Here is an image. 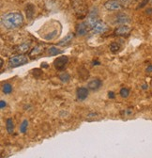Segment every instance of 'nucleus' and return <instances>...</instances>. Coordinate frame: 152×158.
<instances>
[{
    "label": "nucleus",
    "mask_w": 152,
    "mask_h": 158,
    "mask_svg": "<svg viewBox=\"0 0 152 158\" xmlns=\"http://www.w3.org/2000/svg\"><path fill=\"white\" fill-rule=\"evenodd\" d=\"M24 24V17L20 12H9L1 19V25L6 29H15L21 27Z\"/></svg>",
    "instance_id": "1"
},
{
    "label": "nucleus",
    "mask_w": 152,
    "mask_h": 158,
    "mask_svg": "<svg viewBox=\"0 0 152 158\" xmlns=\"http://www.w3.org/2000/svg\"><path fill=\"white\" fill-rule=\"evenodd\" d=\"M28 62V58L22 54H19L16 56H12L9 58L8 64L10 68H16L19 66H23Z\"/></svg>",
    "instance_id": "2"
},
{
    "label": "nucleus",
    "mask_w": 152,
    "mask_h": 158,
    "mask_svg": "<svg viewBox=\"0 0 152 158\" xmlns=\"http://www.w3.org/2000/svg\"><path fill=\"white\" fill-rule=\"evenodd\" d=\"M68 63H69V57L66 56H59V57L54 59V66L56 70L63 71L67 67Z\"/></svg>",
    "instance_id": "3"
},
{
    "label": "nucleus",
    "mask_w": 152,
    "mask_h": 158,
    "mask_svg": "<svg viewBox=\"0 0 152 158\" xmlns=\"http://www.w3.org/2000/svg\"><path fill=\"white\" fill-rule=\"evenodd\" d=\"M91 30L95 34H101V33L106 32L108 30V27H107V25L105 23H103V22H102L99 20V21L93 26Z\"/></svg>",
    "instance_id": "4"
},
{
    "label": "nucleus",
    "mask_w": 152,
    "mask_h": 158,
    "mask_svg": "<svg viewBox=\"0 0 152 158\" xmlns=\"http://www.w3.org/2000/svg\"><path fill=\"white\" fill-rule=\"evenodd\" d=\"M104 8L107 10H118L121 9V4L118 0H109L104 4Z\"/></svg>",
    "instance_id": "5"
},
{
    "label": "nucleus",
    "mask_w": 152,
    "mask_h": 158,
    "mask_svg": "<svg viewBox=\"0 0 152 158\" xmlns=\"http://www.w3.org/2000/svg\"><path fill=\"white\" fill-rule=\"evenodd\" d=\"M88 94H89V91L87 88L80 87L76 89V96H77V99L79 101H85L88 97Z\"/></svg>",
    "instance_id": "6"
},
{
    "label": "nucleus",
    "mask_w": 152,
    "mask_h": 158,
    "mask_svg": "<svg viewBox=\"0 0 152 158\" xmlns=\"http://www.w3.org/2000/svg\"><path fill=\"white\" fill-rule=\"evenodd\" d=\"M130 22V17L123 12L118 13L116 16V20H115V24H118V25H127L128 23Z\"/></svg>",
    "instance_id": "7"
},
{
    "label": "nucleus",
    "mask_w": 152,
    "mask_h": 158,
    "mask_svg": "<svg viewBox=\"0 0 152 158\" xmlns=\"http://www.w3.org/2000/svg\"><path fill=\"white\" fill-rule=\"evenodd\" d=\"M102 86V81L99 78H94L90 80L87 84V89L91 90H98Z\"/></svg>",
    "instance_id": "8"
},
{
    "label": "nucleus",
    "mask_w": 152,
    "mask_h": 158,
    "mask_svg": "<svg viewBox=\"0 0 152 158\" xmlns=\"http://www.w3.org/2000/svg\"><path fill=\"white\" fill-rule=\"evenodd\" d=\"M89 28L90 27H88L86 22L80 23L77 27H76V34L78 36H85L86 34H87Z\"/></svg>",
    "instance_id": "9"
},
{
    "label": "nucleus",
    "mask_w": 152,
    "mask_h": 158,
    "mask_svg": "<svg viewBox=\"0 0 152 158\" xmlns=\"http://www.w3.org/2000/svg\"><path fill=\"white\" fill-rule=\"evenodd\" d=\"M131 28L130 27H129L128 25H122L119 27H118L115 30V35L117 36H125L127 34H129L130 32Z\"/></svg>",
    "instance_id": "10"
},
{
    "label": "nucleus",
    "mask_w": 152,
    "mask_h": 158,
    "mask_svg": "<svg viewBox=\"0 0 152 158\" xmlns=\"http://www.w3.org/2000/svg\"><path fill=\"white\" fill-rule=\"evenodd\" d=\"M26 17H27V19L31 20V19L33 18L34 14H35V8H34V6H33L31 3H29V4L26 6Z\"/></svg>",
    "instance_id": "11"
},
{
    "label": "nucleus",
    "mask_w": 152,
    "mask_h": 158,
    "mask_svg": "<svg viewBox=\"0 0 152 158\" xmlns=\"http://www.w3.org/2000/svg\"><path fill=\"white\" fill-rule=\"evenodd\" d=\"M73 37H74V35L73 34H71V33H70V34H68L65 38H63L61 41L58 43V45H60V46H64V45H67L68 44H70L71 41H72V39H73Z\"/></svg>",
    "instance_id": "12"
},
{
    "label": "nucleus",
    "mask_w": 152,
    "mask_h": 158,
    "mask_svg": "<svg viewBox=\"0 0 152 158\" xmlns=\"http://www.w3.org/2000/svg\"><path fill=\"white\" fill-rule=\"evenodd\" d=\"M28 49H29V44H22L17 45L14 50L20 54H24V53L27 52Z\"/></svg>",
    "instance_id": "13"
},
{
    "label": "nucleus",
    "mask_w": 152,
    "mask_h": 158,
    "mask_svg": "<svg viewBox=\"0 0 152 158\" xmlns=\"http://www.w3.org/2000/svg\"><path fill=\"white\" fill-rule=\"evenodd\" d=\"M6 130L8 134H13L14 132V123H13L12 118H7V121H6Z\"/></svg>",
    "instance_id": "14"
},
{
    "label": "nucleus",
    "mask_w": 152,
    "mask_h": 158,
    "mask_svg": "<svg viewBox=\"0 0 152 158\" xmlns=\"http://www.w3.org/2000/svg\"><path fill=\"white\" fill-rule=\"evenodd\" d=\"M63 51L62 50H59L58 47H55V46H51L49 49H48V54L50 56H58L59 54H62Z\"/></svg>",
    "instance_id": "15"
},
{
    "label": "nucleus",
    "mask_w": 152,
    "mask_h": 158,
    "mask_svg": "<svg viewBox=\"0 0 152 158\" xmlns=\"http://www.w3.org/2000/svg\"><path fill=\"white\" fill-rule=\"evenodd\" d=\"M58 77H59V79H60V81L63 82V83H68V82L70 80V75L68 73H66V72L61 73L59 74Z\"/></svg>",
    "instance_id": "16"
},
{
    "label": "nucleus",
    "mask_w": 152,
    "mask_h": 158,
    "mask_svg": "<svg viewBox=\"0 0 152 158\" xmlns=\"http://www.w3.org/2000/svg\"><path fill=\"white\" fill-rule=\"evenodd\" d=\"M2 90L5 94H10L12 92V86L10 83H5L2 86Z\"/></svg>",
    "instance_id": "17"
},
{
    "label": "nucleus",
    "mask_w": 152,
    "mask_h": 158,
    "mask_svg": "<svg viewBox=\"0 0 152 158\" xmlns=\"http://www.w3.org/2000/svg\"><path fill=\"white\" fill-rule=\"evenodd\" d=\"M27 127H28V121L27 120H24L22 122V123L20 124V132L22 134H26L27 131Z\"/></svg>",
    "instance_id": "18"
},
{
    "label": "nucleus",
    "mask_w": 152,
    "mask_h": 158,
    "mask_svg": "<svg viewBox=\"0 0 152 158\" xmlns=\"http://www.w3.org/2000/svg\"><path fill=\"white\" fill-rule=\"evenodd\" d=\"M119 94L122 98H128L130 95V89L127 88H122L119 91Z\"/></svg>",
    "instance_id": "19"
},
{
    "label": "nucleus",
    "mask_w": 152,
    "mask_h": 158,
    "mask_svg": "<svg viewBox=\"0 0 152 158\" xmlns=\"http://www.w3.org/2000/svg\"><path fill=\"white\" fill-rule=\"evenodd\" d=\"M119 49H120V46H119V44L118 43H112L110 44V50L113 53H117Z\"/></svg>",
    "instance_id": "20"
},
{
    "label": "nucleus",
    "mask_w": 152,
    "mask_h": 158,
    "mask_svg": "<svg viewBox=\"0 0 152 158\" xmlns=\"http://www.w3.org/2000/svg\"><path fill=\"white\" fill-rule=\"evenodd\" d=\"M41 52H42V47H41V46H36L35 48L32 49L30 55H31V56H33V55H38L39 53H41Z\"/></svg>",
    "instance_id": "21"
},
{
    "label": "nucleus",
    "mask_w": 152,
    "mask_h": 158,
    "mask_svg": "<svg viewBox=\"0 0 152 158\" xmlns=\"http://www.w3.org/2000/svg\"><path fill=\"white\" fill-rule=\"evenodd\" d=\"M6 106H7V102H6V101H4V100H1V101H0V108H1V109H4Z\"/></svg>",
    "instance_id": "22"
},
{
    "label": "nucleus",
    "mask_w": 152,
    "mask_h": 158,
    "mask_svg": "<svg viewBox=\"0 0 152 158\" xmlns=\"http://www.w3.org/2000/svg\"><path fill=\"white\" fill-rule=\"evenodd\" d=\"M146 73H152V64H150V65H148V66L146 67Z\"/></svg>",
    "instance_id": "23"
},
{
    "label": "nucleus",
    "mask_w": 152,
    "mask_h": 158,
    "mask_svg": "<svg viewBox=\"0 0 152 158\" xmlns=\"http://www.w3.org/2000/svg\"><path fill=\"white\" fill-rule=\"evenodd\" d=\"M108 96H109V98L114 99V98H115V93H114L113 91H109L108 92Z\"/></svg>",
    "instance_id": "24"
},
{
    "label": "nucleus",
    "mask_w": 152,
    "mask_h": 158,
    "mask_svg": "<svg viewBox=\"0 0 152 158\" xmlns=\"http://www.w3.org/2000/svg\"><path fill=\"white\" fill-rule=\"evenodd\" d=\"M147 1H148V0H145V1H144V2H143V3H142L141 5H140V8H143V7H144V6L146 5V3Z\"/></svg>",
    "instance_id": "25"
},
{
    "label": "nucleus",
    "mask_w": 152,
    "mask_h": 158,
    "mask_svg": "<svg viewBox=\"0 0 152 158\" xmlns=\"http://www.w3.org/2000/svg\"><path fill=\"white\" fill-rule=\"evenodd\" d=\"M142 89H147V85H146V84H144V85L142 86Z\"/></svg>",
    "instance_id": "26"
},
{
    "label": "nucleus",
    "mask_w": 152,
    "mask_h": 158,
    "mask_svg": "<svg viewBox=\"0 0 152 158\" xmlns=\"http://www.w3.org/2000/svg\"><path fill=\"white\" fill-rule=\"evenodd\" d=\"M146 13H148V14H151V13H152V9H148V10H146Z\"/></svg>",
    "instance_id": "27"
},
{
    "label": "nucleus",
    "mask_w": 152,
    "mask_h": 158,
    "mask_svg": "<svg viewBox=\"0 0 152 158\" xmlns=\"http://www.w3.org/2000/svg\"><path fill=\"white\" fill-rule=\"evenodd\" d=\"M42 67H45V68H47V67H48V65H47V63H42Z\"/></svg>",
    "instance_id": "28"
},
{
    "label": "nucleus",
    "mask_w": 152,
    "mask_h": 158,
    "mask_svg": "<svg viewBox=\"0 0 152 158\" xmlns=\"http://www.w3.org/2000/svg\"><path fill=\"white\" fill-rule=\"evenodd\" d=\"M93 63H94V65H100V62H98V61H94Z\"/></svg>",
    "instance_id": "29"
}]
</instances>
